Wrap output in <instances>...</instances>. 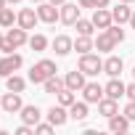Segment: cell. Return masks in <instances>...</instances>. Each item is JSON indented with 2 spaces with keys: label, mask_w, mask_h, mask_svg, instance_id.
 <instances>
[{
  "label": "cell",
  "mask_w": 135,
  "mask_h": 135,
  "mask_svg": "<svg viewBox=\"0 0 135 135\" xmlns=\"http://www.w3.org/2000/svg\"><path fill=\"white\" fill-rule=\"evenodd\" d=\"M80 11H82V6L80 3H66L61 6V24H66V27H74L77 24V19H80Z\"/></svg>",
  "instance_id": "52a82bcc"
},
{
  "label": "cell",
  "mask_w": 135,
  "mask_h": 135,
  "mask_svg": "<svg viewBox=\"0 0 135 135\" xmlns=\"http://www.w3.org/2000/svg\"><path fill=\"white\" fill-rule=\"evenodd\" d=\"M106 32H109V35H111L117 42H124V29H122V24H111Z\"/></svg>",
  "instance_id": "f1b7e54d"
},
{
  "label": "cell",
  "mask_w": 135,
  "mask_h": 135,
  "mask_svg": "<svg viewBox=\"0 0 135 135\" xmlns=\"http://www.w3.org/2000/svg\"><path fill=\"white\" fill-rule=\"evenodd\" d=\"M53 130H56L53 122H37V124H35V132H40V135H50Z\"/></svg>",
  "instance_id": "f546056e"
},
{
  "label": "cell",
  "mask_w": 135,
  "mask_h": 135,
  "mask_svg": "<svg viewBox=\"0 0 135 135\" xmlns=\"http://www.w3.org/2000/svg\"><path fill=\"white\" fill-rule=\"evenodd\" d=\"M27 45H29L35 53H42L50 42H48V37H45V35H40V32H37V35H32V37H29V42H27Z\"/></svg>",
  "instance_id": "484cf974"
},
{
  "label": "cell",
  "mask_w": 135,
  "mask_h": 135,
  "mask_svg": "<svg viewBox=\"0 0 135 135\" xmlns=\"http://www.w3.org/2000/svg\"><path fill=\"white\" fill-rule=\"evenodd\" d=\"M19 117H21V122H24V124H32V127H35V124L42 119V111H40L35 103H29V106L24 103V106H21V111H19Z\"/></svg>",
  "instance_id": "9a60e30c"
},
{
  "label": "cell",
  "mask_w": 135,
  "mask_h": 135,
  "mask_svg": "<svg viewBox=\"0 0 135 135\" xmlns=\"http://www.w3.org/2000/svg\"><path fill=\"white\" fill-rule=\"evenodd\" d=\"M32 3H42V0H32Z\"/></svg>",
  "instance_id": "b9f144b4"
},
{
  "label": "cell",
  "mask_w": 135,
  "mask_h": 135,
  "mask_svg": "<svg viewBox=\"0 0 135 135\" xmlns=\"http://www.w3.org/2000/svg\"><path fill=\"white\" fill-rule=\"evenodd\" d=\"M117 45H119V42H117V40H114V37H111L106 29H103L98 37H95V50H98V53H111Z\"/></svg>",
  "instance_id": "ac0fdd59"
},
{
  "label": "cell",
  "mask_w": 135,
  "mask_h": 135,
  "mask_svg": "<svg viewBox=\"0 0 135 135\" xmlns=\"http://www.w3.org/2000/svg\"><path fill=\"white\" fill-rule=\"evenodd\" d=\"M93 24H95V29H109V27L114 24L111 11H109V8H95V11H93Z\"/></svg>",
  "instance_id": "e0dca14e"
},
{
  "label": "cell",
  "mask_w": 135,
  "mask_h": 135,
  "mask_svg": "<svg viewBox=\"0 0 135 135\" xmlns=\"http://www.w3.org/2000/svg\"><path fill=\"white\" fill-rule=\"evenodd\" d=\"M61 88H66V85H64V80H61L58 74H53V77H48V80L42 82V90H45L48 95H56Z\"/></svg>",
  "instance_id": "603a6c76"
},
{
  "label": "cell",
  "mask_w": 135,
  "mask_h": 135,
  "mask_svg": "<svg viewBox=\"0 0 135 135\" xmlns=\"http://www.w3.org/2000/svg\"><path fill=\"white\" fill-rule=\"evenodd\" d=\"M21 66H24V58L19 53H3V58H0V77L6 80V77L16 74Z\"/></svg>",
  "instance_id": "277c9868"
},
{
  "label": "cell",
  "mask_w": 135,
  "mask_h": 135,
  "mask_svg": "<svg viewBox=\"0 0 135 135\" xmlns=\"http://www.w3.org/2000/svg\"><path fill=\"white\" fill-rule=\"evenodd\" d=\"M8 6V0H0V8H6Z\"/></svg>",
  "instance_id": "f35d334b"
},
{
  "label": "cell",
  "mask_w": 135,
  "mask_h": 135,
  "mask_svg": "<svg viewBox=\"0 0 135 135\" xmlns=\"http://www.w3.org/2000/svg\"><path fill=\"white\" fill-rule=\"evenodd\" d=\"M124 90H127V85H124L119 77H111V80L103 85V93H106V98H114V101L124 98Z\"/></svg>",
  "instance_id": "30bf717a"
},
{
  "label": "cell",
  "mask_w": 135,
  "mask_h": 135,
  "mask_svg": "<svg viewBox=\"0 0 135 135\" xmlns=\"http://www.w3.org/2000/svg\"><path fill=\"white\" fill-rule=\"evenodd\" d=\"M45 117H48V122H53L56 127H64L66 122H69V111H66V106H61V103H56V106H50Z\"/></svg>",
  "instance_id": "8fae6325"
},
{
  "label": "cell",
  "mask_w": 135,
  "mask_h": 135,
  "mask_svg": "<svg viewBox=\"0 0 135 135\" xmlns=\"http://www.w3.org/2000/svg\"><path fill=\"white\" fill-rule=\"evenodd\" d=\"M124 95H127V101H135V80L127 85V90H124Z\"/></svg>",
  "instance_id": "d6a6232c"
},
{
  "label": "cell",
  "mask_w": 135,
  "mask_h": 135,
  "mask_svg": "<svg viewBox=\"0 0 135 135\" xmlns=\"http://www.w3.org/2000/svg\"><path fill=\"white\" fill-rule=\"evenodd\" d=\"M29 42V37H27V29H21L19 24L16 27H11L8 32H6V42H3V53H16L21 45H27Z\"/></svg>",
  "instance_id": "7a4b0ae2"
},
{
  "label": "cell",
  "mask_w": 135,
  "mask_h": 135,
  "mask_svg": "<svg viewBox=\"0 0 135 135\" xmlns=\"http://www.w3.org/2000/svg\"><path fill=\"white\" fill-rule=\"evenodd\" d=\"M103 95H106V93H103V85H98V82H85V88H82V101L98 103Z\"/></svg>",
  "instance_id": "7c38bea8"
},
{
  "label": "cell",
  "mask_w": 135,
  "mask_h": 135,
  "mask_svg": "<svg viewBox=\"0 0 135 135\" xmlns=\"http://www.w3.org/2000/svg\"><path fill=\"white\" fill-rule=\"evenodd\" d=\"M21 106H24V101H21V93H13V90H8V93H3L0 95V109H3L6 114H19L21 111Z\"/></svg>",
  "instance_id": "8992f818"
},
{
  "label": "cell",
  "mask_w": 135,
  "mask_h": 135,
  "mask_svg": "<svg viewBox=\"0 0 135 135\" xmlns=\"http://www.w3.org/2000/svg\"><path fill=\"white\" fill-rule=\"evenodd\" d=\"M16 21H19V13H13V8H0V27L3 29H11Z\"/></svg>",
  "instance_id": "cb8c5ba5"
},
{
  "label": "cell",
  "mask_w": 135,
  "mask_h": 135,
  "mask_svg": "<svg viewBox=\"0 0 135 135\" xmlns=\"http://www.w3.org/2000/svg\"><path fill=\"white\" fill-rule=\"evenodd\" d=\"M56 95H58V103H61V106H66V109H69V106L77 101V90H69V88H61Z\"/></svg>",
  "instance_id": "83f0119b"
},
{
  "label": "cell",
  "mask_w": 135,
  "mask_h": 135,
  "mask_svg": "<svg viewBox=\"0 0 135 135\" xmlns=\"http://www.w3.org/2000/svg\"><path fill=\"white\" fill-rule=\"evenodd\" d=\"M98 114H101V117H106V119H109V117H114V114H119V106H117V101L103 95V98L98 101Z\"/></svg>",
  "instance_id": "44dd1931"
},
{
  "label": "cell",
  "mask_w": 135,
  "mask_h": 135,
  "mask_svg": "<svg viewBox=\"0 0 135 135\" xmlns=\"http://www.w3.org/2000/svg\"><path fill=\"white\" fill-rule=\"evenodd\" d=\"M109 130L111 132H127L130 130V119L124 117V114H114V117H109Z\"/></svg>",
  "instance_id": "7402d4cb"
},
{
  "label": "cell",
  "mask_w": 135,
  "mask_h": 135,
  "mask_svg": "<svg viewBox=\"0 0 135 135\" xmlns=\"http://www.w3.org/2000/svg\"><path fill=\"white\" fill-rule=\"evenodd\" d=\"M95 8H109V0H95Z\"/></svg>",
  "instance_id": "836d02e7"
},
{
  "label": "cell",
  "mask_w": 135,
  "mask_h": 135,
  "mask_svg": "<svg viewBox=\"0 0 135 135\" xmlns=\"http://www.w3.org/2000/svg\"><path fill=\"white\" fill-rule=\"evenodd\" d=\"M3 42H6V35H3V32H0V50H3Z\"/></svg>",
  "instance_id": "d590c367"
},
{
  "label": "cell",
  "mask_w": 135,
  "mask_h": 135,
  "mask_svg": "<svg viewBox=\"0 0 135 135\" xmlns=\"http://www.w3.org/2000/svg\"><path fill=\"white\" fill-rule=\"evenodd\" d=\"M21 3V0H8V6H19Z\"/></svg>",
  "instance_id": "74e56055"
},
{
  "label": "cell",
  "mask_w": 135,
  "mask_h": 135,
  "mask_svg": "<svg viewBox=\"0 0 135 135\" xmlns=\"http://www.w3.org/2000/svg\"><path fill=\"white\" fill-rule=\"evenodd\" d=\"M132 80H135V66H132Z\"/></svg>",
  "instance_id": "60d3db41"
},
{
  "label": "cell",
  "mask_w": 135,
  "mask_h": 135,
  "mask_svg": "<svg viewBox=\"0 0 135 135\" xmlns=\"http://www.w3.org/2000/svg\"><path fill=\"white\" fill-rule=\"evenodd\" d=\"M74 50L82 56V53H90L95 50V37H88V35H77L74 37Z\"/></svg>",
  "instance_id": "ffe728a7"
},
{
  "label": "cell",
  "mask_w": 135,
  "mask_h": 135,
  "mask_svg": "<svg viewBox=\"0 0 135 135\" xmlns=\"http://www.w3.org/2000/svg\"><path fill=\"white\" fill-rule=\"evenodd\" d=\"M37 16L42 24H56V21H61V6H53L50 0H42V3H37Z\"/></svg>",
  "instance_id": "5b68a950"
},
{
  "label": "cell",
  "mask_w": 135,
  "mask_h": 135,
  "mask_svg": "<svg viewBox=\"0 0 135 135\" xmlns=\"http://www.w3.org/2000/svg\"><path fill=\"white\" fill-rule=\"evenodd\" d=\"M50 48L56 50V56H69V53L74 50V40H72L69 35H56L53 42H50Z\"/></svg>",
  "instance_id": "9c48e42d"
},
{
  "label": "cell",
  "mask_w": 135,
  "mask_h": 135,
  "mask_svg": "<svg viewBox=\"0 0 135 135\" xmlns=\"http://www.w3.org/2000/svg\"><path fill=\"white\" fill-rule=\"evenodd\" d=\"M130 122H135V101H127V106H124V111H122Z\"/></svg>",
  "instance_id": "4dcf8cb0"
},
{
  "label": "cell",
  "mask_w": 135,
  "mask_h": 135,
  "mask_svg": "<svg viewBox=\"0 0 135 135\" xmlns=\"http://www.w3.org/2000/svg\"><path fill=\"white\" fill-rule=\"evenodd\" d=\"M122 72H124V61H122L119 56L109 53V58L103 61V74H109V77H119Z\"/></svg>",
  "instance_id": "4fadbf2b"
},
{
  "label": "cell",
  "mask_w": 135,
  "mask_h": 135,
  "mask_svg": "<svg viewBox=\"0 0 135 135\" xmlns=\"http://www.w3.org/2000/svg\"><path fill=\"white\" fill-rule=\"evenodd\" d=\"M58 69H56V61H50V58H42V61H37L32 69H29V82H35V85H42L48 77H53Z\"/></svg>",
  "instance_id": "6da1fadb"
},
{
  "label": "cell",
  "mask_w": 135,
  "mask_h": 135,
  "mask_svg": "<svg viewBox=\"0 0 135 135\" xmlns=\"http://www.w3.org/2000/svg\"><path fill=\"white\" fill-rule=\"evenodd\" d=\"M88 101H74L72 106H69V119H74V122H85L88 119Z\"/></svg>",
  "instance_id": "d6986e66"
},
{
  "label": "cell",
  "mask_w": 135,
  "mask_h": 135,
  "mask_svg": "<svg viewBox=\"0 0 135 135\" xmlns=\"http://www.w3.org/2000/svg\"><path fill=\"white\" fill-rule=\"evenodd\" d=\"M32 132H35L32 124H21V127H16V135H32Z\"/></svg>",
  "instance_id": "1f68e13d"
},
{
  "label": "cell",
  "mask_w": 135,
  "mask_h": 135,
  "mask_svg": "<svg viewBox=\"0 0 135 135\" xmlns=\"http://www.w3.org/2000/svg\"><path fill=\"white\" fill-rule=\"evenodd\" d=\"M77 69H82L88 77H98V74L103 72V58H101L98 53H82Z\"/></svg>",
  "instance_id": "3957f363"
},
{
  "label": "cell",
  "mask_w": 135,
  "mask_h": 135,
  "mask_svg": "<svg viewBox=\"0 0 135 135\" xmlns=\"http://www.w3.org/2000/svg\"><path fill=\"white\" fill-rule=\"evenodd\" d=\"M50 3H53V6H64V3H66V0H50Z\"/></svg>",
  "instance_id": "8d00e7d4"
},
{
  "label": "cell",
  "mask_w": 135,
  "mask_h": 135,
  "mask_svg": "<svg viewBox=\"0 0 135 135\" xmlns=\"http://www.w3.org/2000/svg\"><path fill=\"white\" fill-rule=\"evenodd\" d=\"M21 29H35L37 24H40V16H37V8H21L19 11V21H16Z\"/></svg>",
  "instance_id": "ba28073f"
},
{
  "label": "cell",
  "mask_w": 135,
  "mask_h": 135,
  "mask_svg": "<svg viewBox=\"0 0 135 135\" xmlns=\"http://www.w3.org/2000/svg\"><path fill=\"white\" fill-rule=\"evenodd\" d=\"M122 3H130V6H132V3H135V0H122Z\"/></svg>",
  "instance_id": "ab89813d"
},
{
  "label": "cell",
  "mask_w": 135,
  "mask_h": 135,
  "mask_svg": "<svg viewBox=\"0 0 135 135\" xmlns=\"http://www.w3.org/2000/svg\"><path fill=\"white\" fill-rule=\"evenodd\" d=\"M6 88H8V90H13V93H24L27 80H24V77H19V74H11V77H6Z\"/></svg>",
  "instance_id": "4316f807"
},
{
  "label": "cell",
  "mask_w": 135,
  "mask_h": 135,
  "mask_svg": "<svg viewBox=\"0 0 135 135\" xmlns=\"http://www.w3.org/2000/svg\"><path fill=\"white\" fill-rule=\"evenodd\" d=\"M130 29H135V11H132V16H130Z\"/></svg>",
  "instance_id": "e575fe53"
},
{
  "label": "cell",
  "mask_w": 135,
  "mask_h": 135,
  "mask_svg": "<svg viewBox=\"0 0 135 135\" xmlns=\"http://www.w3.org/2000/svg\"><path fill=\"white\" fill-rule=\"evenodd\" d=\"M74 29H77V35H88V37H93L95 35V24H93V19H77V24H74Z\"/></svg>",
  "instance_id": "d4e9b609"
},
{
  "label": "cell",
  "mask_w": 135,
  "mask_h": 135,
  "mask_svg": "<svg viewBox=\"0 0 135 135\" xmlns=\"http://www.w3.org/2000/svg\"><path fill=\"white\" fill-rule=\"evenodd\" d=\"M85 77H88V74H85L82 69H74V72H66V77H64V85L69 88V90H82V88H85V82H88Z\"/></svg>",
  "instance_id": "5bb4252c"
},
{
  "label": "cell",
  "mask_w": 135,
  "mask_h": 135,
  "mask_svg": "<svg viewBox=\"0 0 135 135\" xmlns=\"http://www.w3.org/2000/svg\"><path fill=\"white\" fill-rule=\"evenodd\" d=\"M111 16H114V24H130V16H132V8H130V3H119L111 8Z\"/></svg>",
  "instance_id": "2e32d148"
}]
</instances>
